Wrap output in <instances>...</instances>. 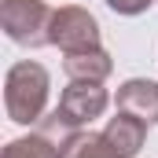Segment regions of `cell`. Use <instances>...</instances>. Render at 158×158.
Returning <instances> with one entry per match:
<instances>
[{
	"label": "cell",
	"instance_id": "1",
	"mask_svg": "<svg viewBox=\"0 0 158 158\" xmlns=\"http://www.w3.org/2000/svg\"><path fill=\"white\" fill-rule=\"evenodd\" d=\"M48 70L33 63V59H22L7 70L4 77V110L7 118L19 121V125H37L44 118V107H48Z\"/></svg>",
	"mask_w": 158,
	"mask_h": 158
},
{
	"label": "cell",
	"instance_id": "2",
	"mask_svg": "<svg viewBox=\"0 0 158 158\" xmlns=\"http://www.w3.org/2000/svg\"><path fill=\"white\" fill-rule=\"evenodd\" d=\"M52 7L44 0H4L0 4V26L7 40L19 48H44L52 44Z\"/></svg>",
	"mask_w": 158,
	"mask_h": 158
},
{
	"label": "cell",
	"instance_id": "3",
	"mask_svg": "<svg viewBox=\"0 0 158 158\" xmlns=\"http://www.w3.org/2000/svg\"><path fill=\"white\" fill-rule=\"evenodd\" d=\"M52 44L63 48L66 55L99 48V22H96V15L85 11V7H77V4L59 7L52 15Z\"/></svg>",
	"mask_w": 158,
	"mask_h": 158
},
{
	"label": "cell",
	"instance_id": "4",
	"mask_svg": "<svg viewBox=\"0 0 158 158\" xmlns=\"http://www.w3.org/2000/svg\"><path fill=\"white\" fill-rule=\"evenodd\" d=\"M107 103H110V96H107V88L99 85V81H70V88H63V96H59V114L70 121V125H88V121H96L103 110H107Z\"/></svg>",
	"mask_w": 158,
	"mask_h": 158
},
{
	"label": "cell",
	"instance_id": "5",
	"mask_svg": "<svg viewBox=\"0 0 158 158\" xmlns=\"http://www.w3.org/2000/svg\"><path fill=\"white\" fill-rule=\"evenodd\" d=\"M114 103H118V110H125V114H136V118L147 121V125H158V81L129 77L118 88Z\"/></svg>",
	"mask_w": 158,
	"mask_h": 158
},
{
	"label": "cell",
	"instance_id": "6",
	"mask_svg": "<svg viewBox=\"0 0 158 158\" xmlns=\"http://www.w3.org/2000/svg\"><path fill=\"white\" fill-rule=\"evenodd\" d=\"M103 140L110 143V151H114L118 158H136V155H140V147H143V140H147V121H140L136 114L118 110L114 118L107 121Z\"/></svg>",
	"mask_w": 158,
	"mask_h": 158
},
{
	"label": "cell",
	"instance_id": "7",
	"mask_svg": "<svg viewBox=\"0 0 158 158\" xmlns=\"http://www.w3.org/2000/svg\"><path fill=\"white\" fill-rule=\"evenodd\" d=\"M63 70H66L70 81H99V85H103V81L110 77V70H114V59H110L103 48L74 52V55L63 59Z\"/></svg>",
	"mask_w": 158,
	"mask_h": 158
},
{
	"label": "cell",
	"instance_id": "8",
	"mask_svg": "<svg viewBox=\"0 0 158 158\" xmlns=\"http://www.w3.org/2000/svg\"><path fill=\"white\" fill-rule=\"evenodd\" d=\"M4 158H63V151L44 136V132H30V136H19L4 147Z\"/></svg>",
	"mask_w": 158,
	"mask_h": 158
},
{
	"label": "cell",
	"instance_id": "9",
	"mask_svg": "<svg viewBox=\"0 0 158 158\" xmlns=\"http://www.w3.org/2000/svg\"><path fill=\"white\" fill-rule=\"evenodd\" d=\"M63 158H118V155L110 151V143L103 140V132H77Z\"/></svg>",
	"mask_w": 158,
	"mask_h": 158
},
{
	"label": "cell",
	"instance_id": "10",
	"mask_svg": "<svg viewBox=\"0 0 158 158\" xmlns=\"http://www.w3.org/2000/svg\"><path fill=\"white\" fill-rule=\"evenodd\" d=\"M103 4H107L110 11H118V15H129V19H132V15H143V11H147L151 4H158V0H103Z\"/></svg>",
	"mask_w": 158,
	"mask_h": 158
}]
</instances>
